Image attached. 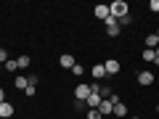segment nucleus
I'll return each mask as SVG.
<instances>
[{
	"instance_id": "nucleus-4",
	"label": "nucleus",
	"mask_w": 159,
	"mask_h": 119,
	"mask_svg": "<svg viewBox=\"0 0 159 119\" xmlns=\"http://www.w3.org/2000/svg\"><path fill=\"white\" fill-rule=\"evenodd\" d=\"M138 85H143V87L154 85V72H138Z\"/></svg>"
},
{
	"instance_id": "nucleus-18",
	"label": "nucleus",
	"mask_w": 159,
	"mask_h": 119,
	"mask_svg": "<svg viewBox=\"0 0 159 119\" xmlns=\"http://www.w3.org/2000/svg\"><path fill=\"white\" fill-rule=\"evenodd\" d=\"M34 93H37V85H27V90H24V95H29V98H32Z\"/></svg>"
},
{
	"instance_id": "nucleus-17",
	"label": "nucleus",
	"mask_w": 159,
	"mask_h": 119,
	"mask_svg": "<svg viewBox=\"0 0 159 119\" xmlns=\"http://www.w3.org/2000/svg\"><path fill=\"white\" fill-rule=\"evenodd\" d=\"M88 119H101V111L98 108H88Z\"/></svg>"
},
{
	"instance_id": "nucleus-8",
	"label": "nucleus",
	"mask_w": 159,
	"mask_h": 119,
	"mask_svg": "<svg viewBox=\"0 0 159 119\" xmlns=\"http://www.w3.org/2000/svg\"><path fill=\"white\" fill-rule=\"evenodd\" d=\"M58 64H61V69H69V72H72V66L77 61H74V56H69V53H64L61 58H58Z\"/></svg>"
},
{
	"instance_id": "nucleus-24",
	"label": "nucleus",
	"mask_w": 159,
	"mask_h": 119,
	"mask_svg": "<svg viewBox=\"0 0 159 119\" xmlns=\"http://www.w3.org/2000/svg\"><path fill=\"white\" fill-rule=\"evenodd\" d=\"M130 119H138V117H130Z\"/></svg>"
},
{
	"instance_id": "nucleus-19",
	"label": "nucleus",
	"mask_w": 159,
	"mask_h": 119,
	"mask_svg": "<svg viewBox=\"0 0 159 119\" xmlns=\"http://www.w3.org/2000/svg\"><path fill=\"white\" fill-rule=\"evenodd\" d=\"M148 8H151L154 13H159V0H151V3H148Z\"/></svg>"
},
{
	"instance_id": "nucleus-1",
	"label": "nucleus",
	"mask_w": 159,
	"mask_h": 119,
	"mask_svg": "<svg viewBox=\"0 0 159 119\" xmlns=\"http://www.w3.org/2000/svg\"><path fill=\"white\" fill-rule=\"evenodd\" d=\"M127 13H130V6H127L125 0H114L111 6H109V16H114L119 21V19H125Z\"/></svg>"
},
{
	"instance_id": "nucleus-5",
	"label": "nucleus",
	"mask_w": 159,
	"mask_h": 119,
	"mask_svg": "<svg viewBox=\"0 0 159 119\" xmlns=\"http://www.w3.org/2000/svg\"><path fill=\"white\" fill-rule=\"evenodd\" d=\"M11 117H13V103L3 101L0 103V119H11Z\"/></svg>"
},
{
	"instance_id": "nucleus-10",
	"label": "nucleus",
	"mask_w": 159,
	"mask_h": 119,
	"mask_svg": "<svg viewBox=\"0 0 159 119\" xmlns=\"http://www.w3.org/2000/svg\"><path fill=\"white\" fill-rule=\"evenodd\" d=\"M111 114H114V117H119V119H125V117H127V106L117 101V103H114V111H111Z\"/></svg>"
},
{
	"instance_id": "nucleus-13",
	"label": "nucleus",
	"mask_w": 159,
	"mask_h": 119,
	"mask_svg": "<svg viewBox=\"0 0 159 119\" xmlns=\"http://www.w3.org/2000/svg\"><path fill=\"white\" fill-rule=\"evenodd\" d=\"M143 61H148V64H157V53L146 48V51H143Z\"/></svg>"
},
{
	"instance_id": "nucleus-20",
	"label": "nucleus",
	"mask_w": 159,
	"mask_h": 119,
	"mask_svg": "<svg viewBox=\"0 0 159 119\" xmlns=\"http://www.w3.org/2000/svg\"><path fill=\"white\" fill-rule=\"evenodd\" d=\"M8 61V51H3V48H0V64H6Z\"/></svg>"
},
{
	"instance_id": "nucleus-23",
	"label": "nucleus",
	"mask_w": 159,
	"mask_h": 119,
	"mask_svg": "<svg viewBox=\"0 0 159 119\" xmlns=\"http://www.w3.org/2000/svg\"><path fill=\"white\" fill-rule=\"evenodd\" d=\"M157 37H159V27H157Z\"/></svg>"
},
{
	"instance_id": "nucleus-22",
	"label": "nucleus",
	"mask_w": 159,
	"mask_h": 119,
	"mask_svg": "<svg viewBox=\"0 0 159 119\" xmlns=\"http://www.w3.org/2000/svg\"><path fill=\"white\" fill-rule=\"evenodd\" d=\"M154 53H157V64H159V48H157V51H154Z\"/></svg>"
},
{
	"instance_id": "nucleus-11",
	"label": "nucleus",
	"mask_w": 159,
	"mask_h": 119,
	"mask_svg": "<svg viewBox=\"0 0 159 119\" xmlns=\"http://www.w3.org/2000/svg\"><path fill=\"white\" fill-rule=\"evenodd\" d=\"M90 74H93L96 79H103V77H106V69H103V64H96V66L90 69Z\"/></svg>"
},
{
	"instance_id": "nucleus-3",
	"label": "nucleus",
	"mask_w": 159,
	"mask_h": 119,
	"mask_svg": "<svg viewBox=\"0 0 159 119\" xmlns=\"http://www.w3.org/2000/svg\"><path fill=\"white\" fill-rule=\"evenodd\" d=\"M74 95H77L80 103H85L88 95H90V85H77V87H74Z\"/></svg>"
},
{
	"instance_id": "nucleus-9",
	"label": "nucleus",
	"mask_w": 159,
	"mask_h": 119,
	"mask_svg": "<svg viewBox=\"0 0 159 119\" xmlns=\"http://www.w3.org/2000/svg\"><path fill=\"white\" fill-rule=\"evenodd\" d=\"M93 13H96V19H101V21H106V19H109V6H101V3H98V6L93 8Z\"/></svg>"
},
{
	"instance_id": "nucleus-16",
	"label": "nucleus",
	"mask_w": 159,
	"mask_h": 119,
	"mask_svg": "<svg viewBox=\"0 0 159 119\" xmlns=\"http://www.w3.org/2000/svg\"><path fill=\"white\" fill-rule=\"evenodd\" d=\"M72 74H77V77H82V74H85V66H82V64H74V66H72Z\"/></svg>"
},
{
	"instance_id": "nucleus-21",
	"label": "nucleus",
	"mask_w": 159,
	"mask_h": 119,
	"mask_svg": "<svg viewBox=\"0 0 159 119\" xmlns=\"http://www.w3.org/2000/svg\"><path fill=\"white\" fill-rule=\"evenodd\" d=\"M6 101V90H3V87H0V103Z\"/></svg>"
},
{
	"instance_id": "nucleus-26",
	"label": "nucleus",
	"mask_w": 159,
	"mask_h": 119,
	"mask_svg": "<svg viewBox=\"0 0 159 119\" xmlns=\"http://www.w3.org/2000/svg\"><path fill=\"white\" fill-rule=\"evenodd\" d=\"M0 69H3V64H0Z\"/></svg>"
},
{
	"instance_id": "nucleus-15",
	"label": "nucleus",
	"mask_w": 159,
	"mask_h": 119,
	"mask_svg": "<svg viewBox=\"0 0 159 119\" xmlns=\"http://www.w3.org/2000/svg\"><path fill=\"white\" fill-rule=\"evenodd\" d=\"M16 66H19V69H27V66H29V56H19V58H16Z\"/></svg>"
},
{
	"instance_id": "nucleus-14",
	"label": "nucleus",
	"mask_w": 159,
	"mask_h": 119,
	"mask_svg": "<svg viewBox=\"0 0 159 119\" xmlns=\"http://www.w3.org/2000/svg\"><path fill=\"white\" fill-rule=\"evenodd\" d=\"M3 69H6V72H16V69H19L16 66V58H8V61L3 64Z\"/></svg>"
},
{
	"instance_id": "nucleus-25",
	"label": "nucleus",
	"mask_w": 159,
	"mask_h": 119,
	"mask_svg": "<svg viewBox=\"0 0 159 119\" xmlns=\"http://www.w3.org/2000/svg\"><path fill=\"white\" fill-rule=\"evenodd\" d=\"M157 114H159V106H157Z\"/></svg>"
},
{
	"instance_id": "nucleus-7",
	"label": "nucleus",
	"mask_w": 159,
	"mask_h": 119,
	"mask_svg": "<svg viewBox=\"0 0 159 119\" xmlns=\"http://www.w3.org/2000/svg\"><path fill=\"white\" fill-rule=\"evenodd\" d=\"M143 42H146V48H148V51H157V48H159V37H157V32L146 34V40H143Z\"/></svg>"
},
{
	"instance_id": "nucleus-6",
	"label": "nucleus",
	"mask_w": 159,
	"mask_h": 119,
	"mask_svg": "<svg viewBox=\"0 0 159 119\" xmlns=\"http://www.w3.org/2000/svg\"><path fill=\"white\" fill-rule=\"evenodd\" d=\"M103 69H106V74H119V69H122V66H119L117 58H109V61L103 64Z\"/></svg>"
},
{
	"instance_id": "nucleus-2",
	"label": "nucleus",
	"mask_w": 159,
	"mask_h": 119,
	"mask_svg": "<svg viewBox=\"0 0 159 119\" xmlns=\"http://www.w3.org/2000/svg\"><path fill=\"white\" fill-rule=\"evenodd\" d=\"M103 24H106V34H109V37H117V34H119V21L114 16H109Z\"/></svg>"
},
{
	"instance_id": "nucleus-12",
	"label": "nucleus",
	"mask_w": 159,
	"mask_h": 119,
	"mask_svg": "<svg viewBox=\"0 0 159 119\" xmlns=\"http://www.w3.org/2000/svg\"><path fill=\"white\" fill-rule=\"evenodd\" d=\"M13 85H16L19 90H27V85H29V79H27V77H21V74H16V79H13Z\"/></svg>"
}]
</instances>
